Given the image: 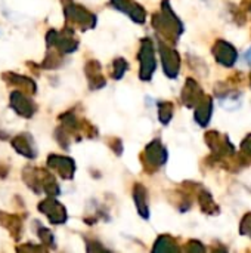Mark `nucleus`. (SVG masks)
<instances>
[{
    "mask_svg": "<svg viewBox=\"0 0 251 253\" xmlns=\"http://www.w3.org/2000/svg\"><path fill=\"white\" fill-rule=\"evenodd\" d=\"M9 105L10 108L21 117L24 119H31L36 113V105L31 101V98L22 92V90H13L10 93V99H9Z\"/></svg>",
    "mask_w": 251,
    "mask_h": 253,
    "instance_id": "1",
    "label": "nucleus"
},
{
    "mask_svg": "<svg viewBox=\"0 0 251 253\" xmlns=\"http://www.w3.org/2000/svg\"><path fill=\"white\" fill-rule=\"evenodd\" d=\"M38 211L44 213L52 224H61L67 219L64 208L52 199H46L41 203H38Z\"/></svg>",
    "mask_w": 251,
    "mask_h": 253,
    "instance_id": "2",
    "label": "nucleus"
},
{
    "mask_svg": "<svg viewBox=\"0 0 251 253\" xmlns=\"http://www.w3.org/2000/svg\"><path fill=\"white\" fill-rule=\"evenodd\" d=\"M0 225L6 228L15 242L21 240L22 236V218L13 213H6L0 211Z\"/></svg>",
    "mask_w": 251,
    "mask_h": 253,
    "instance_id": "3",
    "label": "nucleus"
},
{
    "mask_svg": "<svg viewBox=\"0 0 251 253\" xmlns=\"http://www.w3.org/2000/svg\"><path fill=\"white\" fill-rule=\"evenodd\" d=\"M1 79L7 84L19 87V90H22L25 93H31V95L36 93V83H34V80H31L27 76H21V74H15V73L7 71V73L1 74Z\"/></svg>",
    "mask_w": 251,
    "mask_h": 253,
    "instance_id": "4",
    "label": "nucleus"
},
{
    "mask_svg": "<svg viewBox=\"0 0 251 253\" xmlns=\"http://www.w3.org/2000/svg\"><path fill=\"white\" fill-rule=\"evenodd\" d=\"M10 144H12L13 150L18 154H21V156H24L27 159H34L36 157V147L33 144V138L28 133L16 135L15 138H12Z\"/></svg>",
    "mask_w": 251,
    "mask_h": 253,
    "instance_id": "5",
    "label": "nucleus"
},
{
    "mask_svg": "<svg viewBox=\"0 0 251 253\" xmlns=\"http://www.w3.org/2000/svg\"><path fill=\"white\" fill-rule=\"evenodd\" d=\"M47 165L52 169H56L64 178H71L72 175V162L65 159V157H59V156H49L47 159Z\"/></svg>",
    "mask_w": 251,
    "mask_h": 253,
    "instance_id": "6",
    "label": "nucleus"
},
{
    "mask_svg": "<svg viewBox=\"0 0 251 253\" xmlns=\"http://www.w3.org/2000/svg\"><path fill=\"white\" fill-rule=\"evenodd\" d=\"M37 234H38V237H40V240H41V242H44V243H47V245H52V246H53V237H52V234H50V231H49L47 228L38 227Z\"/></svg>",
    "mask_w": 251,
    "mask_h": 253,
    "instance_id": "7",
    "label": "nucleus"
},
{
    "mask_svg": "<svg viewBox=\"0 0 251 253\" xmlns=\"http://www.w3.org/2000/svg\"><path fill=\"white\" fill-rule=\"evenodd\" d=\"M43 248L34 246V245H22V246H16V251H41Z\"/></svg>",
    "mask_w": 251,
    "mask_h": 253,
    "instance_id": "8",
    "label": "nucleus"
}]
</instances>
